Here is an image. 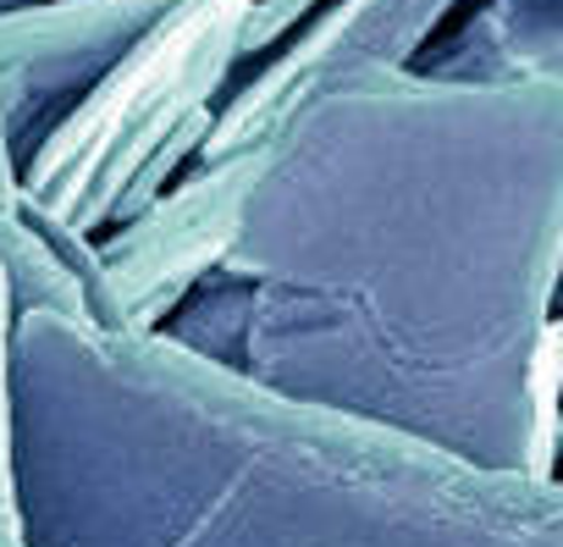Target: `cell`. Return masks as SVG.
Here are the masks:
<instances>
[{
  "label": "cell",
  "mask_w": 563,
  "mask_h": 547,
  "mask_svg": "<svg viewBox=\"0 0 563 547\" xmlns=\"http://www.w3.org/2000/svg\"><path fill=\"white\" fill-rule=\"evenodd\" d=\"M12 327H18V299L7 283V265H0V547H29L18 503V448H12Z\"/></svg>",
  "instance_id": "6da1fadb"
}]
</instances>
